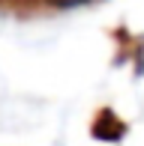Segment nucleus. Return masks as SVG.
Wrapping results in <instances>:
<instances>
[{
  "label": "nucleus",
  "mask_w": 144,
  "mask_h": 146,
  "mask_svg": "<svg viewBox=\"0 0 144 146\" xmlns=\"http://www.w3.org/2000/svg\"><path fill=\"white\" fill-rule=\"evenodd\" d=\"M45 3H51V6H60V9H66V6H78V3H87V0H45Z\"/></svg>",
  "instance_id": "nucleus-2"
},
{
  "label": "nucleus",
  "mask_w": 144,
  "mask_h": 146,
  "mask_svg": "<svg viewBox=\"0 0 144 146\" xmlns=\"http://www.w3.org/2000/svg\"><path fill=\"white\" fill-rule=\"evenodd\" d=\"M123 134H126V125H123L120 119L114 116V110H108V108H105L99 116H96V122H93V137L114 143V140H120Z\"/></svg>",
  "instance_id": "nucleus-1"
}]
</instances>
